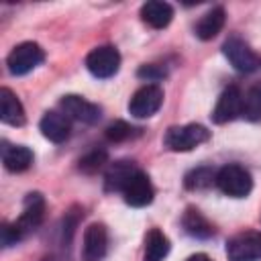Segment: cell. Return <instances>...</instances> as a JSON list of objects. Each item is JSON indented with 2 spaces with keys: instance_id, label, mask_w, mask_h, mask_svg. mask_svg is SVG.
Masks as SVG:
<instances>
[{
  "instance_id": "cell-21",
  "label": "cell",
  "mask_w": 261,
  "mask_h": 261,
  "mask_svg": "<svg viewBox=\"0 0 261 261\" xmlns=\"http://www.w3.org/2000/svg\"><path fill=\"white\" fill-rule=\"evenodd\" d=\"M241 116L247 118L249 122H261V82H255L243 94Z\"/></svg>"
},
{
  "instance_id": "cell-20",
  "label": "cell",
  "mask_w": 261,
  "mask_h": 261,
  "mask_svg": "<svg viewBox=\"0 0 261 261\" xmlns=\"http://www.w3.org/2000/svg\"><path fill=\"white\" fill-rule=\"evenodd\" d=\"M167 253H169V239L159 228H151L145 237L143 261H163Z\"/></svg>"
},
{
  "instance_id": "cell-7",
  "label": "cell",
  "mask_w": 261,
  "mask_h": 261,
  "mask_svg": "<svg viewBox=\"0 0 261 261\" xmlns=\"http://www.w3.org/2000/svg\"><path fill=\"white\" fill-rule=\"evenodd\" d=\"M43 216H45V198L39 192L27 194L24 204H22V214L14 220V226L18 230V234L24 239L33 230H37L43 222Z\"/></svg>"
},
{
  "instance_id": "cell-27",
  "label": "cell",
  "mask_w": 261,
  "mask_h": 261,
  "mask_svg": "<svg viewBox=\"0 0 261 261\" xmlns=\"http://www.w3.org/2000/svg\"><path fill=\"white\" fill-rule=\"evenodd\" d=\"M186 261H212L208 255H204V253H196V255H192V257H188Z\"/></svg>"
},
{
  "instance_id": "cell-17",
  "label": "cell",
  "mask_w": 261,
  "mask_h": 261,
  "mask_svg": "<svg viewBox=\"0 0 261 261\" xmlns=\"http://www.w3.org/2000/svg\"><path fill=\"white\" fill-rule=\"evenodd\" d=\"M139 171V167L133 161H116L110 163V167L106 169L104 175V188L106 192H122V188L126 186V181Z\"/></svg>"
},
{
  "instance_id": "cell-13",
  "label": "cell",
  "mask_w": 261,
  "mask_h": 261,
  "mask_svg": "<svg viewBox=\"0 0 261 261\" xmlns=\"http://www.w3.org/2000/svg\"><path fill=\"white\" fill-rule=\"evenodd\" d=\"M39 128L43 133L45 139L53 141V143H63L69 139V133H71V124H69V118L63 114V112H45L41 122H39Z\"/></svg>"
},
{
  "instance_id": "cell-23",
  "label": "cell",
  "mask_w": 261,
  "mask_h": 261,
  "mask_svg": "<svg viewBox=\"0 0 261 261\" xmlns=\"http://www.w3.org/2000/svg\"><path fill=\"white\" fill-rule=\"evenodd\" d=\"M139 133H141L139 128L130 126V124H128V122H124V120H114V122H112V124H108V126H106V130H104L106 139H108V141H112V143L128 141V139H133V137H137Z\"/></svg>"
},
{
  "instance_id": "cell-5",
  "label": "cell",
  "mask_w": 261,
  "mask_h": 261,
  "mask_svg": "<svg viewBox=\"0 0 261 261\" xmlns=\"http://www.w3.org/2000/svg\"><path fill=\"white\" fill-rule=\"evenodd\" d=\"M228 261H259L261 259V232H239L226 243Z\"/></svg>"
},
{
  "instance_id": "cell-25",
  "label": "cell",
  "mask_w": 261,
  "mask_h": 261,
  "mask_svg": "<svg viewBox=\"0 0 261 261\" xmlns=\"http://www.w3.org/2000/svg\"><path fill=\"white\" fill-rule=\"evenodd\" d=\"M137 75L147 80V82H157V80H161L165 75V69L161 65H157V63H149V65H141Z\"/></svg>"
},
{
  "instance_id": "cell-2",
  "label": "cell",
  "mask_w": 261,
  "mask_h": 261,
  "mask_svg": "<svg viewBox=\"0 0 261 261\" xmlns=\"http://www.w3.org/2000/svg\"><path fill=\"white\" fill-rule=\"evenodd\" d=\"M210 139V130L202 124H181V126H169L163 143L169 151L175 153H184V151H192L198 145L206 143Z\"/></svg>"
},
{
  "instance_id": "cell-16",
  "label": "cell",
  "mask_w": 261,
  "mask_h": 261,
  "mask_svg": "<svg viewBox=\"0 0 261 261\" xmlns=\"http://www.w3.org/2000/svg\"><path fill=\"white\" fill-rule=\"evenodd\" d=\"M2 163L8 171L20 173L31 167L33 163V151L24 145H8L2 143Z\"/></svg>"
},
{
  "instance_id": "cell-9",
  "label": "cell",
  "mask_w": 261,
  "mask_h": 261,
  "mask_svg": "<svg viewBox=\"0 0 261 261\" xmlns=\"http://www.w3.org/2000/svg\"><path fill=\"white\" fill-rule=\"evenodd\" d=\"M59 106H61V110L67 118H73V120L86 122V124H96L100 120V114H102L98 104H92V102H88L86 98H82L77 94L63 96Z\"/></svg>"
},
{
  "instance_id": "cell-11",
  "label": "cell",
  "mask_w": 261,
  "mask_h": 261,
  "mask_svg": "<svg viewBox=\"0 0 261 261\" xmlns=\"http://www.w3.org/2000/svg\"><path fill=\"white\" fill-rule=\"evenodd\" d=\"M241 108H243V94L237 86H228L222 90V94L216 100V106L212 110V120L216 124H226L230 120H234L237 116H241Z\"/></svg>"
},
{
  "instance_id": "cell-3",
  "label": "cell",
  "mask_w": 261,
  "mask_h": 261,
  "mask_svg": "<svg viewBox=\"0 0 261 261\" xmlns=\"http://www.w3.org/2000/svg\"><path fill=\"white\" fill-rule=\"evenodd\" d=\"M43 59H45V51L41 49V45L27 41V43L16 45L8 53L6 65H8V71L12 75H24V73L33 71L35 67H39L43 63Z\"/></svg>"
},
{
  "instance_id": "cell-10",
  "label": "cell",
  "mask_w": 261,
  "mask_h": 261,
  "mask_svg": "<svg viewBox=\"0 0 261 261\" xmlns=\"http://www.w3.org/2000/svg\"><path fill=\"white\" fill-rule=\"evenodd\" d=\"M122 196H124V202L133 208H143L147 204L153 202V196H155V188L149 179V175L145 171H137L128 181L126 186L122 188Z\"/></svg>"
},
{
  "instance_id": "cell-19",
  "label": "cell",
  "mask_w": 261,
  "mask_h": 261,
  "mask_svg": "<svg viewBox=\"0 0 261 261\" xmlns=\"http://www.w3.org/2000/svg\"><path fill=\"white\" fill-rule=\"evenodd\" d=\"M181 226H184V230H186L190 237H196V239H208V237L214 234V226H212V224L206 220V216H204L198 208H194V206L186 208V212H184V216H181Z\"/></svg>"
},
{
  "instance_id": "cell-14",
  "label": "cell",
  "mask_w": 261,
  "mask_h": 261,
  "mask_svg": "<svg viewBox=\"0 0 261 261\" xmlns=\"http://www.w3.org/2000/svg\"><path fill=\"white\" fill-rule=\"evenodd\" d=\"M0 118L4 124L10 126H22L27 120L18 96L8 88H0Z\"/></svg>"
},
{
  "instance_id": "cell-4",
  "label": "cell",
  "mask_w": 261,
  "mask_h": 261,
  "mask_svg": "<svg viewBox=\"0 0 261 261\" xmlns=\"http://www.w3.org/2000/svg\"><path fill=\"white\" fill-rule=\"evenodd\" d=\"M163 104V88L157 84L141 86L128 100V112L135 118H149L153 116Z\"/></svg>"
},
{
  "instance_id": "cell-1",
  "label": "cell",
  "mask_w": 261,
  "mask_h": 261,
  "mask_svg": "<svg viewBox=\"0 0 261 261\" xmlns=\"http://www.w3.org/2000/svg\"><path fill=\"white\" fill-rule=\"evenodd\" d=\"M216 188L230 198H245L253 190V179L251 173L239 165V163H228L216 171Z\"/></svg>"
},
{
  "instance_id": "cell-24",
  "label": "cell",
  "mask_w": 261,
  "mask_h": 261,
  "mask_svg": "<svg viewBox=\"0 0 261 261\" xmlns=\"http://www.w3.org/2000/svg\"><path fill=\"white\" fill-rule=\"evenodd\" d=\"M106 159H108V155H106L104 149H94V151L86 153V155L80 159V169H82L84 173H96L98 169L104 167Z\"/></svg>"
},
{
  "instance_id": "cell-26",
  "label": "cell",
  "mask_w": 261,
  "mask_h": 261,
  "mask_svg": "<svg viewBox=\"0 0 261 261\" xmlns=\"http://www.w3.org/2000/svg\"><path fill=\"white\" fill-rule=\"evenodd\" d=\"M18 241H22V237L18 234L14 222H4V224H2V245H4V247H12V245H16Z\"/></svg>"
},
{
  "instance_id": "cell-15",
  "label": "cell",
  "mask_w": 261,
  "mask_h": 261,
  "mask_svg": "<svg viewBox=\"0 0 261 261\" xmlns=\"http://www.w3.org/2000/svg\"><path fill=\"white\" fill-rule=\"evenodd\" d=\"M141 18L153 29H165L173 18V8L161 0H149L141 6Z\"/></svg>"
},
{
  "instance_id": "cell-18",
  "label": "cell",
  "mask_w": 261,
  "mask_h": 261,
  "mask_svg": "<svg viewBox=\"0 0 261 261\" xmlns=\"http://www.w3.org/2000/svg\"><path fill=\"white\" fill-rule=\"evenodd\" d=\"M224 22H226V12H224V8H222V6H214V8H210V10L198 20L194 33H196L198 39L210 41V39H214V37L222 31Z\"/></svg>"
},
{
  "instance_id": "cell-8",
  "label": "cell",
  "mask_w": 261,
  "mask_h": 261,
  "mask_svg": "<svg viewBox=\"0 0 261 261\" xmlns=\"http://www.w3.org/2000/svg\"><path fill=\"white\" fill-rule=\"evenodd\" d=\"M222 53L224 57L230 61V65L241 71V73H249V71H255L257 65L261 63L257 59V55L253 53V49L241 39V37H228L222 45Z\"/></svg>"
},
{
  "instance_id": "cell-12",
  "label": "cell",
  "mask_w": 261,
  "mask_h": 261,
  "mask_svg": "<svg viewBox=\"0 0 261 261\" xmlns=\"http://www.w3.org/2000/svg\"><path fill=\"white\" fill-rule=\"evenodd\" d=\"M108 251V230L104 224L94 222L84 230V261H102Z\"/></svg>"
},
{
  "instance_id": "cell-22",
  "label": "cell",
  "mask_w": 261,
  "mask_h": 261,
  "mask_svg": "<svg viewBox=\"0 0 261 261\" xmlns=\"http://www.w3.org/2000/svg\"><path fill=\"white\" fill-rule=\"evenodd\" d=\"M212 184H216V171L206 165L192 169L184 177V186L188 190H204V188H210Z\"/></svg>"
},
{
  "instance_id": "cell-6",
  "label": "cell",
  "mask_w": 261,
  "mask_h": 261,
  "mask_svg": "<svg viewBox=\"0 0 261 261\" xmlns=\"http://www.w3.org/2000/svg\"><path fill=\"white\" fill-rule=\"evenodd\" d=\"M86 67L94 77H112L120 67V53L112 45L96 47L86 57Z\"/></svg>"
}]
</instances>
